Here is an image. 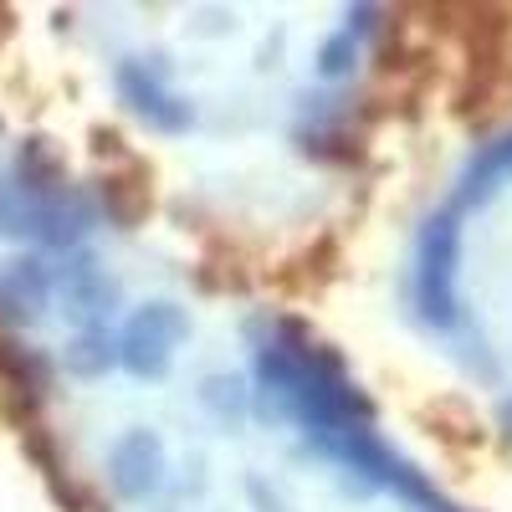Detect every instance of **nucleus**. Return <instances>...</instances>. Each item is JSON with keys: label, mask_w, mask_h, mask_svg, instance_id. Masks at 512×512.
Instances as JSON below:
<instances>
[{"label": "nucleus", "mask_w": 512, "mask_h": 512, "mask_svg": "<svg viewBox=\"0 0 512 512\" xmlns=\"http://www.w3.org/2000/svg\"><path fill=\"white\" fill-rule=\"evenodd\" d=\"M47 297H52V272L41 267L36 256H16V262H6V272H0V318L31 323V318H41Z\"/></svg>", "instance_id": "nucleus-6"}, {"label": "nucleus", "mask_w": 512, "mask_h": 512, "mask_svg": "<svg viewBox=\"0 0 512 512\" xmlns=\"http://www.w3.org/2000/svg\"><path fill=\"white\" fill-rule=\"evenodd\" d=\"M67 374H77V379H98V374H108L113 364H118V344L103 333V328H88V333H77L72 344H67Z\"/></svg>", "instance_id": "nucleus-9"}, {"label": "nucleus", "mask_w": 512, "mask_h": 512, "mask_svg": "<svg viewBox=\"0 0 512 512\" xmlns=\"http://www.w3.org/2000/svg\"><path fill=\"white\" fill-rule=\"evenodd\" d=\"M456 256H461V226L451 210L425 221L420 256H415V303L425 323L451 328L456 323Z\"/></svg>", "instance_id": "nucleus-1"}, {"label": "nucleus", "mask_w": 512, "mask_h": 512, "mask_svg": "<svg viewBox=\"0 0 512 512\" xmlns=\"http://www.w3.org/2000/svg\"><path fill=\"white\" fill-rule=\"evenodd\" d=\"M108 482L118 497L128 502H144L159 482H164V441L154 431H144V425H134V431H123L108 451Z\"/></svg>", "instance_id": "nucleus-3"}, {"label": "nucleus", "mask_w": 512, "mask_h": 512, "mask_svg": "<svg viewBox=\"0 0 512 512\" xmlns=\"http://www.w3.org/2000/svg\"><path fill=\"white\" fill-rule=\"evenodd\" d=\"M354 62H359V41H354V31H338V36H328L323 47H318V72H323V77H344Z\"/></svg>", "instance_id": "nucleus-10"}, {"label": "nucleus", "mask_w": 512, "mask_h": 512, "mask_svg": "<svg viewBox=\"0 0 512 512\" xmlns=\"http://www.w3.org/2000/svg\"><path fill=\"white\" fill-rule=\"evenodd\" d=\"M425 420H451V431H446V441H461V446H472V441H482V425H477V415H466L456 400H441V405H425Z\"/></svg>", "instance_id": "nucleus-11"}, {"label": "nucleus", "mask_w": 512, "mask_h": 512, "mask_svg": "<svg viewBox=\"0 0 512 512\" xmlns=\"http://www.w3.org/2000/svg\"><path fill=\"white\" fill-rule=\"evenodd\" d=\"M190 333V313L175 303H144L118 333V364L134 379H164L175 344Z\"/></svg>", "instance_id": "nucleus-2"}, {"label": "nucleus", "mask_w": 512, "mask_h": 512, "mask_svg": "<svg viewBox=\"0 0 512 512\" xmlns=\"http://www.w3.org/2000/svg\"><path fill=\"white\" fill-rule=\"evenodd\" d=\"M62 313L88 333L98 328V318L113 308V277L93 262V256H72V262L62 267Z\"/></svg>", "instance_id": "nucleus-5"}, {"label": "nucleus", "mask_w": 512, "mask_h": 512, "mask_svg": "<svg viewBox=\"0 0 512 512\" xmlns=\"http://www.w3.org/2000/svg\"><path fill=\"white\" fill-rule=\"evenodd\" d=\"M512 175V134H502L497 144H487L472 164H466V175H461V200H482L497 180Z\"/></svg>", "instance_id": "nucleus-8"}, {"label": "nucleus", "mask_w": 512, "mask_h": 512, "mask_svg": "<svg viewBox=\"0 0 512 512\" xmlns=\"http://www.w3.org/2000/svg\"><path fill=\"white\" fill-rule=\"evenodd\" d=\"M154 205V185H149V169L144 164H128L118 175L103 180V210L118 226H139Z\"/></svg>", "instance_id": "nucleus-7"}, {"label": "nucleus", "mask_w": 512, "mask_h": 512, "mask_svg": "<svg viewBox=\"0 0 512 512\" xmlns=\"http://www.w3.org/2000/svg\"><path fill=\"white\" fill-rule=\"evenodd\" d=\"M118 93H123V103L134 108L149 128H159V134H185V128L195 123L190 103L169 98L159 82L149 77V67H139V62H123L118 67Z\"/></svg>", "instance_id": "nucleus-4"}, {"label": "nucleus", "mask_w": 512, "mask_h": 512, "mask_svg": "<svg viewBox=\"0 0 512 512\" xmlns=\"http://www.w3.org/2000/svg\"><path fill=\"white\" fill-rule=\"evenodd\" d=\"M507 420H512V400H507Z\"/></svg>", "instance_id": "nucleus-12"}]
</instances>
